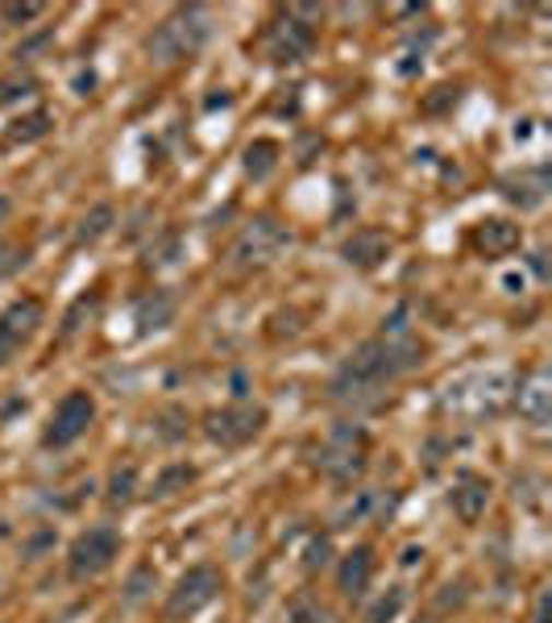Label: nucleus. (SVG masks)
I'll list each match as a JSON object with an SVG mask.
<instances>
[{"label":"nucleus","instance_id":"nucleus-1","mask_svg":"<svg viewBox=\"0 0 552 623\" xmlns=\"http://www.w3.org/2000/svg\"><path fill=\"white\" fill-rule=\"evenodd\" d=\"M424 362V350L411 337H369L345 357V366L337 374L332 391L337 399H366V395L383 391L399 374L415 371Z\"/></svg>","mask_w":552,"mask_h":623},{"label":"nucleus","instance_id":"nucleus-2","mask_svg":"<svg viewBox=\"0 0 552 623\" xmlns=\"http://www.w3.org/2000/svg\"><path fill=\"white\" fill-rule=\"evenodd\" d=\"M366 449L369 440L357 424H337L316 449V470L332 482H353L366 470Z\"/></svg>","mask_w":552,"mask_h":623},{"label":"nucleus","instance_id":"nucleus-3","mask_svg":"<svg viewBox=\"0 0 552 623\" xmlns=\"http://www.w3.org/2000/svg\"><path fill=\"white\" fill-rule=\"evenodd\" d=\"M121 557V532L108 528V524H96L80 537L71 540L67 549V574L75 581L101 578L104 569H113V561Z\"/></svg>","mask_w":552,"mask_h":623},{"label":"nucleus","instance_id":"nucleus-4","mask_svg":"<svg viewBox=\"0 0 552 623\" xmlns=\"http://www.w3.org/2000/svg\"><path fill=\"white\" fill-rule=\"evenodd\" d=\"M225 590V578L216 565H191L184 578L175 581V590L166 595V620L171 623H184L191 615H200L208 602H216V595Z\"/></svg>","mask_w":552,"mask_h":623},{"label":"nucleus","instance_id":"nucleus-5","mask_svg":"<svg viewBox=\"0 0 552 623\" xmlns=\"http://www.w3.org/2000/svg\"><path fill=\"white\" fill-rule=\"evenodd\" d=\"M208 25H204V9H179L175 17H166L158 30H154V38H150V55L158 62H179L187 55H196L200 50V42H204Z\"/></svg>","mask_w":552,"mask_h":623},{"label":"nucleus","instance_id":"nucleus-6","mask_svg":"<svg viewBox=\"0 0 552 623\" xmlns=\"http://www.w3.org/2000/svg\"><path fill=\"white\" fill-rule=\"evenodd\" d=\"M267 428V412L262 408H249V403H233L221 412L204 415V436L221 449H242L254 436Z\"/></svg>","mask_w":552,"mask_h":623},{"label":"nucleus","instance_id":"nucleus-7","mask_svg":"<svg viewBox=\"0 0 552 623\" xmlns=\"http://www.w3.org/2000/svg\"><path fill=\"white\" fill-rule=\"evenodd\" d=\"M92 420H96V399L87 391H67L59 399V408L50 412V424H46V449H67V445H75L87 428H92Z\"/></svg>","mask_w":552,"mask_h":623},{"label":"nucleus","instance_id":"nucleus-8","mask_svg":"<svg viewBox=\"0 0 552 623\" xmlns=\"http://www.w3.org/2000/svg\"><path fill=\"white\" fill-rule=\"evenodd\" d=\"M291 246V233H286L283 225H274V221H254V225L242 228V237L233 242V262L242 270L249 267H270L283 249Z\"/></svg>","mask_w":552,"mask_h":623},{"label":"nucleus","instance_id":"nucleus-9","mask_svg":"<svg viewBox=\"0 0 552 623\" xmlns=\"http://www.w3.org/2000/svg\"><path fill=\"white\" fill-rule=\"evenodd\" d=\"M42 316H46V308H42V299H34V295H21V299H13L9 308L0 312V366L9 357H17L21 345L38 332Z\"/></svg>","mask_w":552,"mask_h":623},{"label":"nucleus","instance_id":"nucleus-10","mask_svg":"<svg viewBox=\"0 0 552 623\" xmlns=\"http://www.w3.org/2000/svg\"><path fill=\"white\" fill-rule=\"evenodd\" d=\"M267 50L274 62H300L316 50V30L307 21H300V13H286L283 21H274Z\"/></svg>","mask_w":552,"mask_h":623},{"label":"nucleus","instance_id":"nucleus-11","mask_svg":"<svg viewBox=\"0 0 552 623\" xmlns=\"http://www.w3.org/2000/svg\"><path fill=\"white\" fill-rule=\"evenodd\" d=\"M449 503L461 524H478V519L486 516V507H491V478L478 474V470H461V474L453 478Z\"/></svg>","mask_w":552,"mask_h":623},{"label":"nucleus","instance_id":"nucleus-12","mask_svg":"<svg viewBox=\"0 0 552 623\" xmlns=\"http://www.w3.org/2000/svg\"><path fill=\"white\" fill-rule=\"evenodd\" d=\"M515 408H519V415H524L528 424H549V415H552L549 371H532L524 383H519V391H515Z\"/></svg>","mask_w":552,"mask_h":623},{"label":"nucleus","instance_id":"nucleus-13","mask_svg":"<svg viewBox=\"0 0 552 623\" xmlns=\"http://www.w3.org/2000/svg\"><path fill=\"white\" fill-rule=\"evenodd\" d=\"M369 578H374V549L369 544H357V549H349L341 565H337V586H341V595L345 599H362L369 590Z\"/></svg>","mask_w":552,"mask_h":623},{"label":"nucleus","instance_id":"nucleus-14","mask_svg":"<svg viewBox=\"0 0 552 623\" xmlns=\"http://www.w3.org/2000/svg\"><path fill=\"white\" fill-rule=\"evenodd\" d=\"M341 254H345L349 267L369 270V267H378V262L390 254V237H387V233H378V228H357V233L345 242V249H341Z\"/></svg>","mask_w":552,"mask_h":623},{"label":"nucleus","instance_id":"nucleus-15","mask_svg":"<svg viewBox=\"0 0 552 623\" xmlns=\"http://www.w3.org/2000/svg\"><path fill=\"white\" fill-rule=\"evenodd\" d=\"M515 246H519V225L512 221H482L473 233V249L486 258H507Z\"/></svg>","mask_w":552,"mask_h":623},{"label":"nucleus","instance_id":"nucleus-16","mask_svg":"<svg viewBox=\"0 0 552 623\" xmlns=\"http://www.w3.org/2000/svg\"><path fill=\"white\" fill-rule=\"evenodd\" d=\"M171 316H175V304L166 299L163 291L145 295L142 304H138V325H142L145 332H150V329H166V325H171Z\"/></svg>","mask_w":552,"mask_h":623},{"label":"nucleus","instance_id":"nucleus-17","mask_svg":"<svg viewBox=\"0 0 552 623\" xmlns=\"http://www.w3.org/2000/svg\"><path fill=\"white\" fill-rule=\"evenodd\" d=\"M274 154H279V145L274 142H254L246 150V171L254 179H267L270 166H274Z\"/></svg>","mask_w":552,"mask_h":623},{"label":"nucleus","instance_id":"nucleus-18","mask_svg":"<svg viewBox=\"0 0 552 623\" xmlns=\"http://www.w3.org/2000/svg\"><path fill=\"white\" fill-rule=\"evenodd\" d=\"M399 611H403V590H399V586H390L387 595L366 611V623H395Z\"/></svg>","mask_w":552,"mask_h":623},{"label":"nucleus","instance_id":"nucleus-19","mask_svg":"<svg viewBox=\"0 0 552 623\" xmlns=\"http://www.w3.org/2000/svg\"><path fill=\"white\" fill-rule=\"evenodd\" d=\"M133 491H138V466L129 461V466H121V470H113L108 498H113V503H129V498H133Z\"/></svg>","mask_w":552,"mask_h":623},{"label":"nucleus","instance_id":"nucleus-20","mask_svg":"<svg viewBox=\"0 0 552 623\" xmlns=\"http://www.w3.org/2000/svg\"><path fill=\"white\" fill-rule=\"evenodd\" d=\"M108 225H113V208L108 204L92 208V216H83V225H80V242H96V237H104Z\"/></svg>","mask_w":552,"mask_h":623},{"label":"nucleus","instance_id":"nucleus-21","mask_svg":"<svg viewBox=\"0 0 552 623\" xmlns=\"http://www.w3.org/2000/svg\"><path fill=\"white\" fill-rule=\"evenodd\" d=\"M196 478V470L191 466H171V470H163L158 474V482H154V495H175L179 486H187Z\"/></svg>","mask_w":552,"mask_h":623},{"label":"nucleus","instance_id":"nucleus-22","mask_svg":"<svg viewBox=\"0 0 552 623\" xmlns=\"http://www.w3.org/2000/svg\"><path fill=\"white\" fill-rule=\"evenodd\" d=\"M46 129H50V117H46V113H34V117L17 121V129H9V142H34Z\"/></svg>","mask_w":552,"mask_h":623},{"label":"nucleus","instance_id":"nucleus-23","mask_svg":"<svg viewBox=\"0 0 552 623\" xmlns=\"http://www.w3.org/2000/svg\"><path fill=\"white\" fill-rule=\"evenodd\" d=\"M291 623H328V611L325 607H316L312 599H300L291 607Z\"/></svg>","mask_w":552,"mask_h":623},{"label":"nucleus","instance_id":"nucleus-24","mask_svg":"<svg viewBox=\"0 0 552 623\" xmlns=\"http://www.w3.org/2000/svg\"><path fill=\"white\" fill-rule=\"evenodd\" d=\"M42 13V4H4V17L9 21H34Z\"/></svg>","mask_w":552,"mask_h":623},{"label":"nucleus","instance_id":"nucleus-25","mask_svg":"<svg viewBox=\"0 0 552 623\" xmlns=\"http://www.w3.org/2000/svg\"><path fill=\"white\" fill-rule=\"evenodd\" d=\"M13 267H17V254H13L9 242H0V274H9Z\"/></svg>","mask_w":552,"mask_h":623},{"label":"nucleus","instance_id":"nucleus-26","mask_svg":"<svg viewBox=\"0 0 552 623\" xmlns=\"http://www.w3.org/2000/svg\"><path fill=\"white\" fill-rule=\"evenodd\" d=\"M549 590H544V595H540V602H536V623H549Z\"/></svg>","mask_w":552,"mask_h":623},{"label":"nucleus","instance_id":"nucleus-27","mask_svg":"<svg viewBox=\"0 0 552 623\" xmlns=\"http://www.w3.org/2000/svg\"><path fill=\"white\" fill-rule=\"evenodd\" d=\"M9 212H13V204H9L4 196H0V221H9Z\"/></svg>","mask_w":552,"mask_h":623}]
</instances>
